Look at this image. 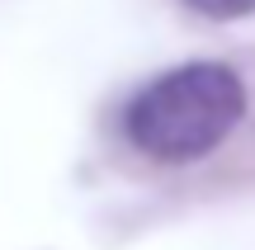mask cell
I'll return each instance as SVG.
<instances>
[{"label": "cell", "instance_id": "cell-2", "mask_svg": "<svg viewBox=\"0 0 255 250\" xmlns=\"http://www.w3.org/2000/svg\"><path fill=\"white\" fill-rule=\"evenodd\" d=\"M184 5L203 19H246V14H255V0H184Z\"/></svg>", "mask_w": 255, "mask_h": 250}, {"label": "cell", "instance_id": "cell-1", "mask_svg": "<svg viewBox=\"0 0 255 250\" xmlns=\"http://www.w3.org/2000/svg\"><path fill=\"white\" fill-rule=\"evenodd\" d=\"M246 113V85L222 62H189L146 81L123 109V132L142 156L180 166L232 137Z\"/></svg>", "mask_w": 255, "mask_h": 250}]
</instances>
